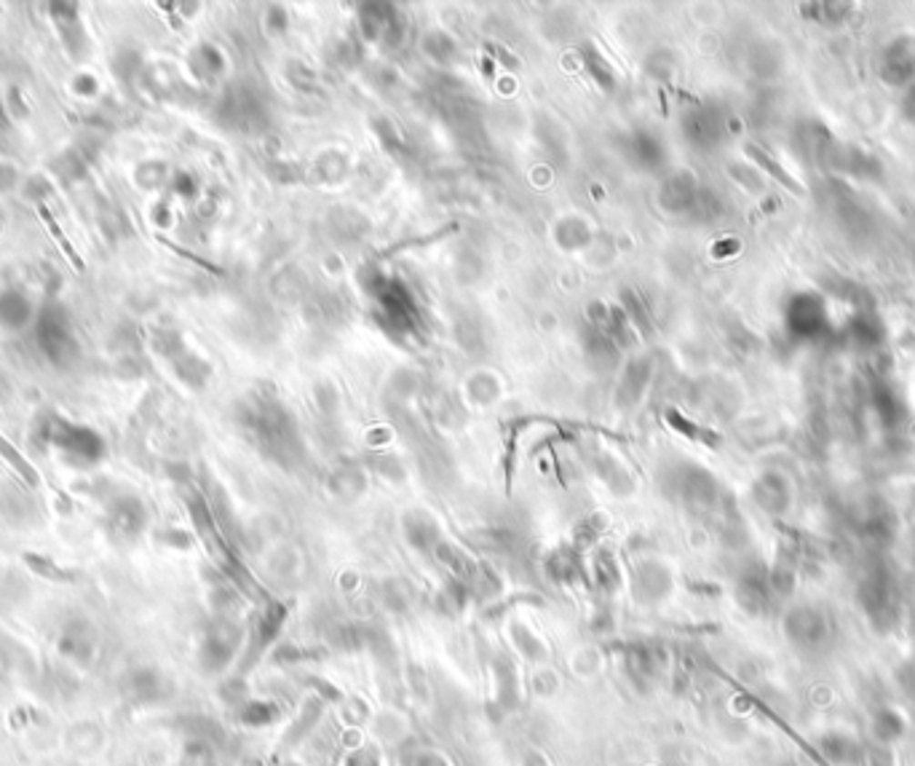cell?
Segmentation results:
<instances>
[{"mask_svg":"<svg viewBox=\"0 0 915 766\" xmlns=\"http://www.w3.org/2000/svg\"><path fill=\"white\" fill-rule=\"evenodd\" d=\"M664 665H666V657L661 654L658 646H651V643H632L624 651V668L637 686L651 683L664 670Z\"/></svg>","mask_w":915,"mask_h":766,"instance_id":"cell-1","label":"cell"},{"mask_svg":"<svg viewBox=\"0 0 915 766\" xmlns=\"http://www.w3.org/2000/svg\"><path fill=\"white\" fill-rule=\"evenodd\" d=\"M38 218L44 220L46 230H48V233H51V239L56 241V247L62 250V255H65V258L70 260V266H73V269H76V271H84V269H86V263H84L81 252H78V250H76V244H73V241H70V239L65 236V230H62V228H59V223L54 220V215L48 212V207H44V204L38 207Z\"/></svg>","mask_w":915,"mask_h":766,"instance_id":"cell-2","label":"cell"},{"mask_svg":"<svg viewBox=\"0 0 915 766\" xmlns=\"http://www.w3.org/2000/svg\"><path fill=\"white\" fill-rule=\"evenodd\" d=\"M495 683H498L501 705H514L517 702V673L506 659L495 662Z\"/></svg>","mask_w":915,"mask_h":766,"instance_id":"cell-3","label":"cell"},{"mask_svg":"<svg viewBox=\"0 0 915 766\" xmlns=\"http://www.w3.org/2000/svg\"><path fill=\"white\" fill-rule=\"evenodd\" d=\"M514 640H517V649L523 651L524 659H530V662H544L546 659V646L527 628H517L514 630Z\"/></svg>","mask_w":915,"mask_h":766,"instance_id":"cell-4","label":"cell"},{"mask_svg":"<svg viewBox=\"0 0 915 766\" xmlns=\"http://www.w3.org/2000/svg\"><path fill=\"white\" fill-rule=\"evenodd\" d=\"M241 719L252 726H265V723H273L279 719V708L270 705V702H249L241 713Z\"/></svg>","mask_w":915,"mask_h":766,"instance_id":"cell-5","label":"cell"},{"mask_svg":"<svg viewBox=\"0 0 915 766\" xmlns=\"http://www.w3.org/2000/svg\"><path fill=\"white\" fill-rule=\"evenodd\" d=\"M0 453H3V455H5V458H8V461H11V464H14V466H16V469H19V472H22V475L30 480V483H36V480H38V477H36V472L30 469V464H27V461H25L19 453L14 451V448H11V445L3 440V437H0Z\"/></svg>","mask_w":915,"mask_h":766,"instance_id":"cell-6","label":"cell"},{"mask_svg":"<svg viewBox=\"0 0 915 766\" xmlns=\"http://www.w3.org/2000/svg\"><path fill=\"white\" fill-rule=\"evenodd\" d=\"M752 153L757 156V161H760V167H763V169H771V172H774V178H779V180L785 182L787 188H792V190H798V193H800V185L792 180L789 175H785V172H782V167H777V161H774V158H768V156H766V153H760L757 148H752Z\"/></svg>","mask_w":915,"mask_h":766,"instance_id":"cell-7","label":"cell"},{"mask_svg":"<svg viewBox=\"0 0 915 766\" xmlns=\"http://www.w3.org/2000/svg\"><path fill=\"white\" fill-rule=\"evenodd\" d=\"M412 766H447V761H444L442 756H436V753L423 751V753H418V756L412 759Z\"/></svg>","mask_w":915,"mask_h":766,"instance_id":"cell-8","label":"cell"},{"mask_svg":"<svg viewBox=\"0 0 915 766\" xmlns=\"http://www.w3.org/2000/svg\"><path fill=\"white\" fill-rule=\"evenodd\" d=\"M351 766H378V764H375V759H372L370 753H359V756L351 761Z\"/></svg>","mask_w":915,"mask_h":766,"instance_id":"cell-9","label":"cell"},{"mask_svg":"<svg viewBox=\"0 0 915 766\" xmlns=\"http://www.w3.org/2000/svg\"><path fill=\"white\" fill-rule=\"evenodd\" d=\"M524 766H549V764H546V759H541V756H535V753H533V756H527V759H524Z\"/></svg>","mask_w":915,"mask_h":766,"instance_id":"cell-10","label":"cell"}]
</instances>
